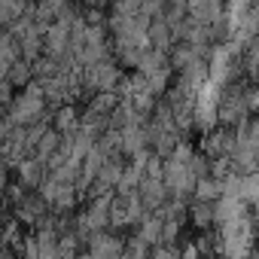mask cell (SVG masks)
Returning a JSON list of instances; mask_svg holds the SVG:
<instances>
[{"label": "cell", "mask_w": 259, "mask_h": 259, "mask_svg": "<svg viewBox=\"0 0 259 259\" xmlns=\"http://www.w3.org/2000/svg\"><path fill=\"white\" fill-rule=\"evenodd\" d=\"M189 16L204 25H217L226 19V0H189Z\"/></svg>", "instance_id": "cell-1"}, {"label": "cell", "mask_w": 259, "mask_h": 259, "mask_svg": "<svg viewBox=\"0 0 259 259\" xmlns=\"http://www.w3.org/2000/svg\"><path fill=\"white\" fill-rule=\"evenodd\" d=\"M238 198H241L250 210H259V171H253V174H241Z\"/></svg>", "instance_id": "cell-2"}, {"label": "cell", "mask_w": 259, "mask_h": 259, "mask_svg": "<svg viewBox=\"0 0 259 259\" xmlns=\"http://www.w3.org/2000/svg\"><path fill=\"white\" fill-rule=\"evenodd\" d=\"M192 223L198 226V229H210V226H217V210H213V201H195L192 204Z\"/></svg>", "instance_id": "cell-3"}]
</instances>
